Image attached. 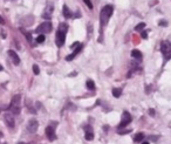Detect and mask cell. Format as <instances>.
Returning a JSON list of instances; mask_svg holds the SVG:
<instances>
[{"label":"cell","instance_id":"cell-7","mask_svg":"<svg viewBox=\"0 0 171 144\" xmlns=\"http://www.w3.org/2000/svg\"><path fill=\"white\" fill-rule=\"evenodd\" d=\"M46 136H47V138H48L49 141H54V140L57 138V136H55V130L53 129L52 127H47V128H46Z\"/></svg>","mask_w":171,"mask_h":144},{"label":"cell","instance_id":"cell-6","mask_svg":"<svg viewBox=\"0 0 171 144\" xmlns=\"http://www.w3.org/2000/svg\"><path fill=\"white\" fill-rule=\"evenodd\" d=\"M130 122H131V116H130L129 113L124 111V113H123V115H122L121 123H120V125H118V130L122 129V128H124V127H127Z\"/></svg>","mask_w":171,"mask_h":144},{"label":"cell","instance_id":"cell-28","mask_svg":"<svg viewBox=\"0 0 171 144\" xmlns=\"http://www.w3.org/2000/svg\"><path fill=\"white\" fill-rule=\"evenodd\" d=\"M0 71H2V67H1V66H0Z\"/></svg>","mask_w":171,"mask_h":144},{"label":"cell","instance_id":"cell-24","mask_svg":"<svg viewBox=\"0 0 171 144\" xmlns=\"http://www.w3.org/2000/svg\"><path fill=\"white\" fill-rule=\"evenodd\" d=\"M149 114H150V116H155V110L154 109H149Z\"/></svg>","mask_w":171,"mask_h":144},{"label":"cell","instance_id":"cell-29","mask_svg":"<svg viewBox=\"0 0 171 144\" xmlns=\"http://www.w3.org/2000/svg\"><path fill=\"white\" fill-rule=\"evenodd\" d=\"M18 144H26V143H18Z\"/></svg>","mask_w":171,"mask_h":144},{"label":"cell","instance_id":"cell-4","mask_svg":"<svg viewBox=\"0 0 171 144\" xmlns=\"http://www.w3.org/2000/svg\"><path fill=\"white\" fill-rule=\"evenodd\" d=\"M53 28V26H52V24L49 22V21H46V22H43L41 24L38 28H36V33H39V34H45V33H49L51 30Z\"/></svg>","mask_w":171,"mask_h":144},{"label":"cell","instance_id":"cell-22","mask_svg":"<svg viewBox=\"0 0 171 144\" xmlns=\"http://www.w3.org/2000/svg\"><path fill=\"white\" fill-rule=\"evenodd\" d=\"M83 2H85L86 5H87V6H88L90 10L93 8V4H91V1H90V0H83Z\"/></svg>","mask_w":171,"mask_h":144},{"label":"cell","instance_id":"cell-12","mask_svg":"<svg viewBox=\"0 0 171 144\" xmlns=\"http://www.w3.org/2000/svg\"><path fill=\"white\" fill-rule=\"evenodd\" d=\"M131 56L134 59H136V60H138V61H141L142 60V53L140 50H137V49H134L131 52Z\"/></svg>","mask_w":171,"mask_h":144},{"label":"cell","instance_id":"cell-25","mask_svg":"<svg viewBox=\"0 0 171 144\" xmlns=\"http://www.w3.org/2000/svg\"><path fill=\"white\" fill-rule=\"evenodd\" d=\"M146 36H148L146 32H142V38H143V39H146Z\"/></svg>","mask_w":171,"mask_h":144},{"label":"cell","instance_id":"cell-10","mask_svg":"<svg viewBox=\"0 0 171 144\" xmlns=\"http://www.w3.org/2000/svg\"><path fill=\"white\" fill-rule=\"evenodd\" d=\"M5 122H6L7 127H10V128L14 127V120H13V116L11 115V114H6L5 115Z\"/></svg>","mask_w":171,"mask_h":144},{"label":"cell","instance_id":"cell-19","mask_svg":"<svg viewBox=\"0 0 171 144\" xmlns=\"http://www.w3.org/2000/svg\"><path fill=\"white\" fill-rule=\"evenodd\" d=\"M145 27V24L144 22H141V24H138L136 27H135V30H137V32H140V30H143V28Z\"/></svg>","mask_w":171,"mask_h":144},{"label":"cell","instance_id":"cell-16","mask_svg":"<svg viewBox=\"0 0 171 144\" xmlns=\"http://www.w3.org/2000/svg\"><path fill=\"white\" fill-rule=\"evenodd\" d=\"M87 88H88L89 90H94V89H95V83H94V81L88 80V81H87Z\"/></svg>","mask_w":171,"mask_h":144},{"label":"cell","instance_id":"cell-15","mask_svg":"<svg viewBox=\"0 0 171 144\" xmlns=\"http://www.w3.org/2000/svg\"><path fill=\"white\" fill-rule=\"evenodd\" d=\"M85 137H86V140H87V141H91V140L94 138V134H93V131H91V130L86 131Z\"/></svg>","mask_w":171,"mask_h":144},{"label":"cell","instance_id":"cell-9","mask_svg":"<svg viewBox=\"0 0 171 144\" xmlns=\"http://www.w3.org/2000/svg\"><path fill=\"white\" fill-rule=\"evenodd\" d=\"M8 55H10V58H11L12 62H13L14 65H19V63H20V59H19L18 54L15 53L14 50H8Z\"/></svg>","mask_w":171,"mask_h":144},{"label":"cell","instance_id":"cell-1","mask_svg":"<svg viewBox=\"0 0 171 144\" xmlns=\"http://www.w3.org/2000/svg\"><path fill=\"white\" fill-rule=\"evenodd\" d=\"M113 12H114V8H113L112 5H107V6H104V7L102 8V11H101V13H100L101 25L104 26V25L108 24V21H109L110 16L113 14Z\"/></svg>","mask_w":171,"mask_h":144},{"label":"cell","instance_id":"cell-27","mask_svg":"<svg viewBox=\"0 0 171 144\" xmlns=\"http://www.w3.org/2000/svg\"><path fill=\"white\" fill-rule=\"evenodd\" d=\"M142 144H150L149 142H142Z\"/></svg>","mask_w":171,"mask_h":144},{"label":"cell","instance_id":"cell-20","mask_svg":"<svg viewBox=\"0 0 171 144\" xmlns=\"http://www.w3.org/2000/svg\"><path fill=\"white\" fill-rule=\"evenodd\" d=\"M45 39H46V38H45V35H43V34H40V35L36 38V42H38V43H42L43 41H45Z\"/></svg>","mask_w":171,"mask_h":144},{"label":"cell","instance_id":"cell-8","mask_svg":"<svg viewBox=\"0 0 171 144\" xmlns=\"http://www.w3.org/2000/svg\"><path fill=\"white\" fill-rule=\"evenodd\" d=\"M36 129H38V121L30 120L28 122V124H27V130H28L29 132H35Z\"/></svg>","mask_w":171,"mask_h":144},{"label":"cell","instance_id":"cell-3","mask_svg":"<svg viewBox=\"0 0 171 144\" xmlns=\"http://www.w3.org/2000/svg\"><path fill=\"white\" fill-rule=\"evenodd\" d=\"M19 103H20V96H19V95H16V96L13 97L12 103H11V105H10V110H11L13 114H19V113H20Z\"/></svg>","mask_w":171,"mask_h":144},{"label":"cell","instance_id":"cell-26","mask_svg":"<svg viewBox=\"0 0 171 144\" xmlns=\"http://www.w3.org/2000/svg\"><path fill=\"white\" fill-rule=\"evenodd\" d=\"M4 22H5V21H4V19L0 16V24H4Z\"/></svg>","mask_w":171,"mask_h":144},{"label":"cell","instance_id":"cell-14","mask_svg":"<svg viewBox=\"0 0 171 144\" xmlns=\"http://www.w3.org/2000/svg\"><path fill=\"white\" fill-rule=\"evenodd\" d=\"M143 138H144V135H143L142 132H140V134L135 135L134 141H135V143H140V142H142V141H143Z\"/></svg>","mask_w":171,"mask_h":144},{"label":"cell","instance_id":"cell-18","mask_svg":"<svg viewBox=\"0 0 171 144\" xmlns=\"http://www.w3.org/2000/svg\"><path fill=\"white\" fill-rule=\"evenodd\" d=\"M46 10H47V12L45 11V13H43V16H46V18H49V16H51V14H52V12H53V10H52V6L47 7Z\"/></svg>","mask_w":171,"mask_h":144},{"label":"cell","instance_id":"cell-13","mask_svg":"<svg viewBox=\"0 0 171 144\" xmlns=\"http://www.w3.org/2000/svg\"><path fill=\"white\" fill-rule=\"evenodd\" d=\"M62 13L65 15V18H67V19H71V16H73V13L71 12V10L67 7V6H63V8H62Z\"/></svg>","mask_w":171,"mask_h":144},{"label":"cell","instance_id":"cell-23","mask_svg":"<svg viewBox=\"0 0 171 144\" xmlns=\"http://www.w3.org/2000/svg\"><path fill=\"white\" fill-rule=\"evenodd\" d=\"M168 22L167 21H159V26H167Z\"/></svg>","mask_w":171,"mask_h":144},{"label":"cell","instance_id":"cell-17","mask_svg":"<svg viewBox=\"0 0 171 144\" xmlns=\"http://www.w3.org/2000/svg\"><path fill=\"white\" fill-rule=\"evenodd\" d=\"M121 94H122V90L120 88H114L113 89V95H114L115 97H120Z\"/></svg>","mask_w":171,"mask_h":144},{"label":"cell","instance_id":"cell-11","mask_svg":"<svg viewBox=\"0 0 171 144\" xmlns=\"http://www.w3.org/2000/svg\"><path fill=\"white\" fill-rule=\"evenodd\" d=\"M82 47H83L82 45H79V46H77V47L75 48V50H74V52L71 53V55H68V56H67V61H71L73 59L75 58V56H76V55H77V54H79V53L81 52V49H82Z\"/></svg>","mask_w":171,"mask_h":144},{"label":"cell","instance_id":"cell-5","mask_svg":"<svg viewBox=\"0 0 171 144\" xmlns=\"http://www.w3.org/2000/svg\"><path fill=\"white\" fill-rule=\"evenodd\" d=\"M66 40V32H62L60 29H57V36H55V43H57V47H61Z\"/></svg>","mask_w":171,"mask_h":144},{"label":"cell","instance_id":"cell-2","mask_svg":"<svg viewBox=\"0 0 171 144\" xmlns=\"http://www.w3.org/2000/svg\"><path fill=\"white\" fill-rule=\"evenodd\" d=\"M161 50L165 60L171 59V42L170 41H163L161 45Z\"/></svg>","mask_w":171,"mask_h":144},{"label":"cell","instance_id":"cell-21","mask_svg":"<svg viewBox=\"0 0 171 144\" xmlns=\"http://www.w3.org/2000/svg\"><path fill=\"white\" fill-rule=\"evenodd\" d=\"M33 72H34L35 75H38V74L40 73V69H39V67H38L36 65H33Z\"/></svg>","mask_w":171,"mask_h":144}]
</instances>
